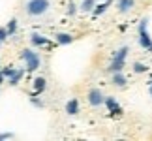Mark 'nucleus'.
<instances>
[{"instance_id": "1", "label": "nucleus", "mask_w": 152, "mask_h": 141, "mask_svg": "<svg viewBox=\"0 0 152 141\" xmlns=\"http://www.w3.org/2000/svg\"><path fill=\"white\" fill-rule=\"evenodd\" d=\"M51 8L49 0H28L26 2V13L32 17H39Z\"/></svg>"}, {"instance_id": "2", "label": "nucleus", "mask_w": 152, "mask_h": 141, "mask_svg": "<svg viewBox=\"0 0 152 141\" xmlns=\"http://www.w3.org/2000/svg\"><path fill=\"white\" fill-rule=\"evenodd\" d=\"M21 58L25 60L28 72H34V70H38L39 64H42V58H39V55H38V53H34L32 49H23V51H21Z\"/></svg>"}, {"instance_id": "3", "label": "nucleus", "mask_w": 152, "mask_h": 141, "mask_svg": "<svg viewBox=\"0 0 152 141\" xmlns=\"http://www.w3.org/2000/svg\"><path fill=\"white\" fill-rule=\"evenodd\" d=\"M128 51H130V47H120L118 51L115 53V57H113V60H111L109 64V72H122V68H124V62H126V55H128Z\"/></svg>"}, {"instance_id": "4", "label": "nucleus", "mask_w": 152, "mask_h": 141, "mask_svg": "<svg viewBox=\"0 0 152 141\" xmlns=\"http://www.w3.org/2000/svg\"><path fill=\"white\" fill-rule=\"evenodd\" d=\"M103 98H105V96L102 94L100 89H92V90L88 92V104L94 105V107H98V105L103 104Z\"/></svg>"}, {"instance_id": "5", "label": "nucleus", "mask_w": 152, "mask_h": 141, "mask_svg": "<svg viewBox=\"0 0 152 141\" xmlns=\"http://www.w3.org/2000/svg\"><path fill=\"white\" fill-rule=\"evenodd\" d=\"M103 104L109 107V111H111V113H116V115H120V113H122L120 105H118V102H116L115 98H111V96H105V98H103Z\"/></svg>"}, {"instance_id": "6", "label": "nucleus", "mask_w": 152, "mask_h": 141, "mask_svg": "<svg viewBox=\"0 0 152 141\" xmlns=\"http://www.w3.org/2000/svg\"><path fill=\"white\" fill-rule=\"evenodd\" d=\"M150 43H152V38H150V34L147 32V28H141V30H139V45H141V47H145V49H148V47H150Z\"/></svg>"}, {"instance_id": "7", "label": "nucleus", "mask_w": 152, "mask_h": 141, "mask_svg": "<svg viewBox=\"0 0 152 141\" xmlns=\"http://www.w3.org/2000/svg\"><path fill=\"white\" fill-rule=\"evenodd\" d=\"M133 6H135V0H118L116 8H118L120 13H130L133 10Z\"/></svg>"}, {"instance_id": "8", "label": "nucleus", "mask_w": 152, "mask_h": 141, "mask_svg": "<svg viewBox=\"0 0 152 141\" xmlns=\"http://www.w3.org/2000/svg\"><path fill=\"white\" fill-rule=\"evenodd\" d=\"M55 38H56V42L60 45H69L73 42V36H72V34H66V32H58Z\"/></svg>"}, {"instance_id": "9", "label": "nucleus", "mask_w": 152, "mask_h": 141, "mask_svg": "<svg viewBox=\"0 0 152 141\" xmlns=\"http://www.w3.org/2000/svg\"><path fill=\"white\" fill-rule=\"evenodd\" d=\"M23 75H25V70H15L13 73L8 77V81H10V85L11 87H15V85H19V81L23 79Z\"/></svg>"}, {"instance_id": "10", "label": "nucleus", "mask_w": 152, "mask_h": 141, "mask_svg": "<svg viewBox=\"0 0 152 141\" xmlns=\"http://www.w3.org/2000/svg\"><path fill=\"white\" fill-rule=\"evenodd\" d=\"M66 113H68V115H77V113H79V102H77L75 98H72V100L66 104Z\"/></svg>"}, {"instance_id": "11", "label": "nucleus", "mask_w": 152, "mask_h": 141, "mask_svg": "<svg viewBox=\"0 0 152 141\" xmlns=\"http://www.w3.org/2000/svg\"><path fill=\"white\" fill-rule=\"evenodd\" d=\"M30 42H32V45H47L49 38H45V36H42V34H38V32H34L30 36Z\"/></svg>"}, {"instance_id": "12", "label": "nucleus", "mask_w": 152, "mask_h": 141, "mask_svg": "<svg viewBox=\"0 0 152 141\" xmlns=\"http://www.w3.org/2000/svg\"><path fill=\"white\" fill-rule=\"evenodd\" d=\"M45 87H47L45 77H36V79H34V90H36V92H43Z\"/></svg>"}, {"instance_id": "13", "label": "nucleus", "mask_w": 152, "mask_h": 141, "mask_svg": "<svg viewBox=\"0 0 152 141\" xmlns=\"http://www.w3.org/2000/svg\"><path fill=\"white\" fill-rule=\"evenodd\" d=\"M113 85L115 87H124L126 85V77L122 75V72H115L113 73Z\"/></svg>"}, {"instance_id": "14", "label": "nucleus", "mask_w": 152, "mask_h": 141, "mask_svg": "<svg viewBox=\"0 0 152 141\" xmlns=\"http://www.w3.org/2000/svg\"><path fill=\"white\" fill-rule=\"evenodd\" d=\"M107 8H109V0H105V2L96 4V6H94L92 13H94V15H102V13H105V11H107Z\"/></svg>"}, {"instance_id": "15", "label": "nucleus", "mask_w": 152, "mask_h": 141, "mask_svg": "<svg viewBox=\"0 0 152 141\" xmlns=\"http://www.w3.org/2000/svg\"><path fill=\"white\" fill-rule=\"evenodd\" d=\"M94 6H96V0H83V2H81V11L88 13V11L94 10Z\"/></svg>"}, {"instance_id": "16", "label": "nucleus", "mask_w": 152, "mask_h": 141, "mask_svg": "<svg viewBox=\"0 0 152 141\" xmlns=\"http://www.w3.org/2000/svg\"><path fill=\"white\" fill-rule=\"evenodd\" d=\"M4 28H6V32H8V36H13L17 32V19H10V23Z\"/></svg>"}, {"instance_id": "17", "label": "nucleus", "mask_w": 152, "mask_h": 141, "mask_svg": "<svg viewBox=\"0 0 152 141\" xmlns=\"http://www.w3.org/2000/svg\"><path fill=\"white\" fill-rule=\"evenodd\" d=\"M133 70H135L137 73H143V72H147V70H148V66H147V64H143V62H135V64H133Z\"/></svg>"}, {"instance_id": "18", "label": "nucleus", "mask_w": 152, "mask_h": 141, "mask_svg": "<svg viewBox=\"0 0 152 141\" xmlns=\"http://www.w3.org/2000/svg\"><path fill=\"white\" fill-rule=\"evenodd\" d=\"M6 38H8V32H6V28H4V26H0V43H2Z\"/></svg>"}, {"instance_id": "19", "label": "nucleus", "mask_w": 152, "mask_h": 141, "mask_svg": "<svg viewBox=\"0 0 152 141\" xmlns=\"http://www.w3.org/2000/svg\"><path fill=\"white\" fill-rule=\"evenodd\" d=\"M68 13L69 15H75V4L72 2V0H69V4H68Z\"/></svg>"}, {"instance_id": "20", "label": "nucleus", "mask_w": 152, "mask_h": 141, "mask_svg": "<svg viewBox=\"0 0 152 141\" xmlns=\"http://www.w3.org/2000/svg\"><path fill=\"white\" fill-rule=\"evenodd\" d=\"M11 137H13V134H10V132L0 134V141H2V139H11Z\"/></svg>"}, {"instance_id": "21", "label": "nucleus", "mask_w": 152, "mask_h": 141, "mask_svg": "<svg viewBox=\"0 0 152 141\" xmlns=\"http://www.w3.org/2000/svg\"><path fill=\"white\" fill-rule=\"evenodd\" d=\"M32 104L36 105V107H43V104H42V102H38V100H34V98H32Z\"/></svg>"}, {"instance_id": "22", "label": "nucleus", "mask_w": 152, "mask_h": 141, "mask_svg": "<svg viewBox=\"0 0 152 141\" xmlns=\"http://www.w3.org/2000/svg\"><path fill=\"white\" fill-rule=\"evenodd\" d=\"M2 83H4V75L0 73V85H2Z\"/></svg>"}, {"instance_id": "23", "label": "nucleus", "mask_w": 152, "mask_h": 141, "mask_svg": "<svg viewBox=\"0 0 152 141\" xmlns=\"http://www.w3.org/2000/svg\"><path fill=\"white\" fill-rule=\"evenodd\" d=\"M148 51H152V43H150V47H148Z\"/></svg>"}, {"instance_id": "24", "label": "nucleus", "mask_w": 152, "mask_h": 141, "mask_svg": "<svg viewBox=\"0 0 152 141\" xmlns=\"http://www.w3.org/2000/svg\"><path fill=\"white\" fill-rule=\"evenodd\" d=\"M150 96H152V85H150Z\"/></svg>"}, {"instance_id": "25", "label": "nucleus", "mask_w": 152, "mask_h": 141, "mask_svg": "<svg viewBox=\"0 0 152 141\" xmlns=\"http://www.w3.org/2000/svg\"><path fill=\"white\" fill-rule=\"evenodd\" d=\"M148 83H150V85H152V79H150V81H148Z\"/></svg>"}, {"instance_id": "26", "label": "nucleus", "mask_w": 152, "mask_h": 141, "mask_svg": "<svg viewBox=\"0 0 152 141\" xmlns=\"http://www.w3.org/2000/svg\"><path fill=\"white\" fill-rule=\"evenodd\" d=\"M0 45H2V43H0Z\"/></svg>"}, {"instance_id": "27", "label": "nucleus", "mask_w": 152, "mask_h": 141, "mask_svg": "<svg viewBox=\"0 0 152 141\" xmlns=\"http://www.w3.org/2000/svg\"><path fill=\"white\" fill-rule=\"evenodd\" d=\"M0 68H2V66H0Z\"/></svg>"}]
</instances>
